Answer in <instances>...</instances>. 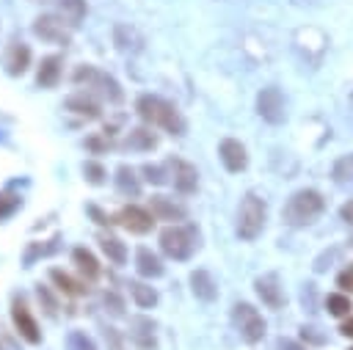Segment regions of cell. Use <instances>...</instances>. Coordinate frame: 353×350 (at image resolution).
Masks as SVG:
<instances>
[{"label": "cell", "instance_id": "38", "mask_svg": "<svg viewBox=\"0 0 353 350\" xmlns=\"http://www.w3.org/2000/svg\"><path fill=\"white\" fill-rule=\"evenodd\" d=\"M88 212L97 218V223H99V226H110V223H113V220H110V218H108V215H105L99 207H94V204H88Z\"/></svg>", "mask_w": 353, "mask_h": 350}, {"label": "cell", "instance_id": "44", "mask_svg": "<svg viewBox=\"0 0 353 350\" xmlns=\"http://www.w3.org/2000/svg\"><path fill=\"white\" fill-rule=\"evenodd\" d=\"M295 6H317V0H292Z\"/></svg>", "mask_w": 353, "mask_h": 350}, {"label": "cell", "instance_id": "30", "mask_svg": "<svg viewBox=\"0 0 353 350\" xmlns=\"http://www.w3.org/2000/svg\"><path fill=\"white\" fill-rule=\"evenodd\" d=\"M325 309H328V314H334V317H345V314H350L353 303H350V298H345V295H328V298H325Z\"/></svg>", "mask_w": 353, "mask_h": 350}, {"label": "cell", "instance_id": "8", "mask_svg": "<svg viewBox=\"0 0 353 350\" xmlns=\"http://www.w3.org/2000/svg\"><path fill=\"white\" fill-rule=\"evenodd\" d=\"M256 113L268 121V124H281L287 119V110H284V96L276 85H268L256 94Z\"/></svg>", "mask_w": 353, "mask_h": 350}, {"label": "cell", "instance_id": "10", "mask_svg": "<svg viewBox=\"0 0 353 350\" xmlns=\"http://www.w3.org/2000/svg\"><path fill=\"white\" fill-rule=\"evenodd\" d=\"M152 218H154V215H152L149 209L135 207V204L121 207L119 215H116V220H119L127 231H132V234H146V231H152V223H154Z\"/></svg>", "mask_w": 353, "mask_h": 350}, {"label": "cell", "instance_id": "14", "mask_svg": "<svg viewBox=\"0 0 353 350\" xmlns=\"http://www.w3.org/2000/svg\"><path fill=\"white\" fill-rule=\"evenodd\" d=\"M130 339L138 350H154L157 339H154V322L149 317H132L130 320Z\"/></svg>", "mask_w": 353, "mask_h": 350}, {"label": "cell", "instance_id": "35", "mask_svg": "<svg viewBox=\"0 0 353 350\" xmlns=\"http://www.w3.org/2000/svg\"><path fill=\"white\" fill-rule=\"evenodd\" d=\"M19 204H22L19 196H14V193H0V220L8 218L11 212H17Z\"/></svg>", "mask_w": 353, "mask_h": 350}, {"label": "cell", "instance_id": "43", "mask_svg": "<svg viewBox=\"0 0 353 350\" xmlns=\"http://www.w3.org/2000/svg\"><path fill=\"white\" fill-rule=\"evenodd\" d=\"M339 331H342L345 336H350V339H353V317H347V320L342 322V328H339Z\"/></svg>", "mask_w": 353, "mask_h": 350}, {"label": "cell", "instance_id": "18", "mask_svg": "<svg viewBox=\"0 0 353 350\" xmlns=\"http://www.w3.org/2000/svg\"><path fill=\"white\" fill-rule=\"evenodd\" d=\"M66 110H72V113H77V116H83V119H99V102L91 96V94H72L69 99H66Z\"/></svg>", "mask_w": 353, "mask_h": 350}, {"label": "cell", "instance_id": "5", "mask_svg": "<svg viewBox=\"0 0 353 350\" xmlns=\"http://www.w3.org/2000/svg\"><path fill=\"white\" fill-rule=\"evenodd\" d=\"M265 215H268L265 201L248 193L240 201V209H237V237L240 240H254L265 226Z\"/></svg>", "mask_w": 353, "mask_h": 350}, {"label": "cell", "instance_id": "23", "mask_svg": "<svg viewBox=\"0 0 353 350\" xmlns=\"http://www.w3.org/2000/svg\"><path fill=\"white\" fill-rule=\"evenodd\" d=\"M72 262L77 265V270L88 278V281H94V278H99V262H97V256L88 251V248H74L72 251Z\"/></svg>", "mask_w": 353, "mask_h": 350}, {"label": "cell", "instance_id": "34", "mask_svg": "<svg viewBox=\"0 0 353 350\" xmlns=\"http://www.w3.org/2000/svg\"><path fill=\"white\" fill-rule=\"evenodd\" d=\"M83 174H85V179H88L91 185H102L105 176H108L105 168H102L99 163H94V160H85V163H83Z\"/></svg>", "mask_w": 353, "mask_h": 350}, {"label": "cell", "instance_id": "29", "mask_svg": "<svg viewBox=\"0 0 353 350\" xmlns=\"http://www.w3.org/2000/svg\"><path fill=\"white\" fill-rule=\"evenodd\" d=\"M331 176H334L336 185H353V154L339 157L331 168Z\"/></svg>", "mask_w": 353, "mask_h": 350}, {"label": "cell", "instance_id": "39", "mask_svg": "<svg viewBox=\"0 0 353 350\" xmlns=\"http://www.w3.org/2000/svg\"><path fill=\"white\" fill-rule=\"evenodd\" d=\"M276 350H306V347L298 344V342H292V339H279L276 342Z\"/></svg>", "mask_w": 353, "mask_h": 350}, {"label": "cell", "instance_id": "28", "mask_svg": "<svg viewBox=\"0 0 353 350\" xmlns=\"http://www.w3.org/2000/svg\"><path fill=\"white\" fill-rule=\"evenodd\" d=\"M130 292H132V300L141 306V309H152L157 303V292L154 287L143 284V281H130Z\"/></svg>", "mask_w": 353, "mask_h": 350}, {"label": "cell", "instance_id": "3", "mask_svg": "<svg viewBox=\"0 0 353 350\" xmlns=\"http://www.w3.org/2000/svg\"><path fill=\"white\" fill-rule=\"evenodd\" d=\"M160 248L165 256L171 259H188L193 256V251L199 248V231L196 226L190 223H174V226H165L160 231Z\"/></svg>", "mask_w": 353, "mask_h": 350}, {"label": "cell", "instance_id": "40", "mask_svg": "<svg viewBox=\"0 0 353 350\" xmlns=\"http://www.w3.org/2000/svg\"><path fill=\"white\" fill-rule=\"evenodd\" d=\"M39 300H44V303H47V311H50V314H55V300H52V298H50V292H47V289H41V287H39Z\"/></svg>", "mask_w": 353, "mask_h": 350}, {"label": "cell", "instance_id": "21", "mask_svg": "<svg viewBox=\"0 0 353 350\" xmlns=\"http://www.w3.org/2000/svg\"><path fill=\"white\" fill-rule=\"evenodd\" d=\"M58 80H61V58L58 55H47L41 61V66H39L36 83L41 88H52V85H58Z\"/></svg>", "mask_w": 353, "mask_h": 350}, {"label": "cell", "instance_id": "9", "mask_svg": "<svg viewBox=\"0 0 353 350\" xmlns=\"http://www.w3.org/2000/svg\"><path fill=\"white\" fill-rule=\"evenodd\" d=\"M11 320L19 331V336L28 342V344H39L41 342V331H39V322L33 320L30 309L25 306L22 298H14V306H11Z\"/></svg>", "mask_w": 353, "mask_h": 350}, {"label": "cell", "instance_id": "41", "mask_svg": "<svg viewBox=\"0 0 353 350\" xmlns=\"http://www.w3.org/2000/svg\"><path fill=\"white\" fill-rule=\"evenodd\" d=\"M339 215H342V220H345V223H350V226H353V201H347V204H342V209H339Z\"/></svg>", "mask_w": 353, "mask_h": 350}, {"label": "cell", "instance_id": "19", "mask_svg": "<svg viewBox=\"0 0 353 350\" xmlns=\"http://www.w3.org/2000/svg\"><path fill=\"white\" fill-rule=\"evenodd\" d=\"M190 289L199 300H215V295H218V284L207 270H193L190 273Z\"/></svg>", "mask_w": 353, "mask_h": 350}, {"label": "cell", "instance_id": "25", "mask_svg": "<svg viewBox=\"0 0 353 350\" xmlns=\"http://www.w3.org/2000/svg\"><path fill=\"white\" fill-rule=\"evenodd\" d=\"M58 3V17H63L72 28H77L85 17V0H55Z\"/></svg>", "mask_w": 353, "mask_h": 350}, {"label": "cell", "instance_id": "7", "mask_svg": "<svg viewBox=\"0 0 353 350\" xmlns=\"http://www.w3.org/2000/svg\"><path fill=\"white\" fill-rule=\"evenodd\" d=\"M33 33L41 41H50V44H69L72 25L63 17H58V14H41L33 22Z\"/></svg>", "mask_w": 353, "mask_h": 350}, {"label": "cell", "instance_id": "24", "mask_svg": "<svg viewBox=\"0 0 353 350\" xmlns=\"http://www.w3.org/2000/svg\"><path fill=\"white\" fill-rule=\"evenodd\" d=\"M116 190L121 196H130V198H135L141 193V182H138V176H135V171L130 165H119L116 168Z\"/></svg>", "mask_w": 353, "mask_h": 350}, {"label": "cell", "instance_id": "22", "mask_svg": "<svg viewBox=\"0 0 353 350\" xmlns=\"http://www.w3.org/2000/svg\"><path fill=\"white\" fill-rule=\"evenodd\" d=\"M50 281L63 292V295H85L88 292V287L83 284V281H77V278H72L66 270H61V267H52L50 270Z\"/></svg>", "mask_w": 353, "mask_h": 350}, {"label": "cell", "instance_id": "13", "mask_svg": "<svg viewBox=\"0 0 353 350\" xmlns=\"http://www.w3.org/2000/svg\"><path fill=\"white\" fill-rule=\"evenodd\" d=\"M3 66H6V72L11 77L25 74L28 66H30V47L22 44V41H11L8 50H6V55H3Z\"/></svg>", "mask_w": 353, "mask_h": 350}, {"label": "cell", "instance_id": "36", "mask_svg": "<svg viewBox=\"0 0 353 350\" xmlns=\"http://www.w3.org/2000/svg\"><path fill=\"white\" fill-rule=\"evenodd\" d=\"M336 284H339L345 292H353V265H350V267H345V270L336 276Z\"/></svg>", "mask_w": 353, "mask_h": 350}, {"label": "cell", "instance_id": "27", "mask_svg": "<svg viewBox=\"0 0 353 350\" xmlns=\"http://www.w3.org/2000/svg\"><path fill=\"white\" fill-rule=\"evenodd\" d=\"M127 146L130 149H154L157 146V135L149 127H135L127 135Z\"/></svg>", "mask_w": 353, "mask_h": 350}, {"label": "cell", "instance_id": "45", "mask_svg": "<svg viewBox=\"0 0 353 350\" xmlns=\"http://www.w3.org/2000/svg\"><path fill=\"white\" fill-rule=\"evenodd\" d=\"M350 350H353V347H350Z\"/></svg>", "mask_w": 353, "mask_h": 350}, {"label": "cell", "instance_id": "31", "mask_svg": "<svg viewBox=\"0 0 353 350\" xmlns=\"http://www.w3.org/2000/svg\"><path fill=\"white\" fill-rule=\"evenodd\" d=\"M66 350H97V344H94V339L85 331H69Z\"/></svg>", "mask_w": 353, "mask_h": 350}, {"label": "cell", "instance_id": "16", "mask_svg": "<svg viewBox=\"0 0 353 350\" xmlns=\"http://www.w3.org/2000/svg\"><path fill=\"white\" fill-rule=\"evenodd\" d=\"M149 209L157 220H185V207L176 204L174 198H165V196H152Z\"/></svg>", "mask_w": 353, "mask_h": 350}, {"label": "cell", "instance_id": "2", "mask_svg": "<svg viewBox=\"0 0 353 350\" xmlns=\"http://www.w3.org/2000/svg\"><path fill=\"white\" fill-rule=\"evenodd\" d=\"M323 207H325V201L317 190H298L287 198V204L281 209V218H284L287 226H306L323 212Z\"/></svg>", "mask_w": 353, "mask_h": 350}, {"label": "cell", "instance_id": "11", "mask_svg": "<svg viewBox=\"0 0 353 350\" xmlns=\"http://www.w3.org/2000/svg\"><path fill=\"white\" fill-rule=\"evenodd\" d=\"M218 154H221V163L226 165V171L237 174L248 165V154H245V146L234 138H223L221 146H218Z\"/></svg>", "mask_w": 353, "mask_h": 350}, {"label": "cell", "instance_id": "12", "mask_svg": "<svg viewBox=\"0 0 353 350\" xmlns=\"http://www.w3.org/2000/svg\"><path fill=\"white\" fill-rule=\"evenodd\" d=\"M254 287H256V295L262 298L265 306H270V309H281V306H284V289H281L276 273L259 276V278L254 281Z\"/></svg>", "mask_w": 353, "mask_h": 350}, {"label": "cell", "instance_id": "42", "mask_svg": "<svg viewBox=\"0 0 353 350\" xmlns=\"http://www.w3.org/2000/svg\"><path fill=\"white\" fill-rule=\"evenodd\" d=\"M303 306H314V284H306V289H303Z\"/></svg>", "mask_w": 353, "mask_h": 350}, {"label": "cell", "instance_id": "17", "mask_svg": "<svg viewBox=\"0 0 353 350\" xmlns=\"http://www.w3.org/2000/svg\"><path fill=\"white\" fill-rule=\"evenodd\" d=\"M135 270L141 276H146V278H157V276H163V262H160V256L152 248L141 245L135 251Z\"/></svg>", "mask_w": 353, "mask_h": 350}, {"label": "cell", "instance_id": "6", "mask_svg": "<svg viewBox=\"0 0 353 350\" xmlns=\"http://www.w3.org/2000/svg\"><path fill=\"white\" fill-rule=\"evenodd\" d=\"M232 322L248 344H256L265 336V320L251 303H234L232 306Z\"/></svg>", "mask_w": 353, "mask_h": 350}, {"label": "cell", "instance_id": "32", "mask_svg": "<svg viewBox=\"0 0 353 350\" xmlns=\"http://www.w3.org/2000/svg\"><path fill=\"white\" fill-rule=\"evenodd\" d=\"M168 163L165 165H152V163H146L141 171H143V176H146V182H152V185H165L168 182Z\"/></svg>", "mask_w": 353, "mask_h": 350}, {"label": "cell", "instance_id": "1", "mask_svg": "<svg viewBox=\"0 0 353 350\" xmlns=\"http://www.w3.org/2000/svg\"><path fill=\"white\" fill-rule=\"evenodd\" d=\"M135 110H138V116H141L146 124H152V127H163V130L171 132V135H185V130H188L182 113H179L171 102H165V99H160V96H154V94H143V96H138Z\"/></svg>", "mask_w": 353, "mask_h": 350}, {"label": "cell", "instance_id": "26", "mask_svg": "<svg viewBox=\"0 0 353 350\" xmlns=\"http://www.w3.org/2000/svg\"><path fill=\"white\" fill-rule=\"evenodd\" d=\"M99 248H102V254H105L113 265H124V262H127V248H124V243H121L119 237L102 234V237H99Z\"/></svg>", "mask_w": 353, "mask_h": 350}, {"label": "cell", "instance_id": "15", "mask_svg": "<svg viewBox=\"0 0 353 350\" xmlns=\"http://www.w3.org/2000/svg\"><path fill=\"white\" fill-rule=\"evenodd\" d=\"M168 163H171V168H174V187H176L179 193H193L196 185H199L196 168H193L190 163H185V160H168Z\"/></svg>", "mask_w": 353, "mask_h": 350}, {"label": "cell", "instance_id": "33", "mask_svg": "<svg viewBox=\"0 0 353 350\" xmlns=\"http://www.w3.org/2000/svg\"><path fill=\"white\" fill-rule=\"evenodd\" d=\"M102 303H105V311H110L113 317H121L124 314V300L113 289H105L102 292Z\"/></svg>", "mask_w": 353, "mask_h": 350}, {"label": "cell", "instance_id": "37", "mask_svg": "<svg viewBox=\"0 0 353 350\" xmlns=\"http://www.w3.org/2000/svg\"><path fill=\"white\" fill-rule=\"evenodd\" d=\"M301 331H303V339H309L312 344H323V342H325V336H323V333H317V328H312V325H309V328L303 325Z\"/></svg>", "mask_w": 353, "mask_h": 350}, {"label": "cell", "instance_id": "4", "mask_svg": "<svg viewBox=\"0 0 353 350\" xmlns=\"http://www.w3.org/2000/svg\"><path fill=\"white\" fill-rule=\"evenodd\" d=\"M72 80H74L77 85H85L88 91H97V94L105 96L108 102H121V88H119V83H116L110 74H105L102 69L91 66V63L77 66L74 74H72Z\"/></svg>", "mask_w": 353, "mask_h": 350}, {"label": "cell", "instance_id": "20", "mask_svg": "<svg viewBox=\"0 0 353 350\" xmlns=\"http://www.w3.org/2000/svg\"><path fill=\"white\" fill-rule=\"evenodd\" d=\"M113 41H116V47L124 50V52H138V50L143 47V36H141L135 28H130V25H116Z\"/></svg>", "mask_w": 353, "mask_h": 350}]
</instances>
